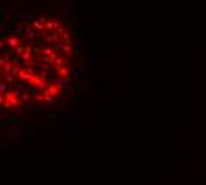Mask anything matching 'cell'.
<instances>
[{
	"instance_id": "1",
	"label": "cell",
	"mask_w": 206,
	"mask_h": 185,
	"mask_svg": "<svg viewBox=\"0 0 206 185\" xmlns=\"http://www.w3.org/2000/svg\"><path fill=\"white\" fill-rule=\"evenodd\" d=\"M75 77V43L52 14L28 16L0 32V109L21 112L60 100Z\"/></svg>"
}]
</instances>
